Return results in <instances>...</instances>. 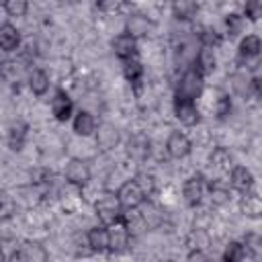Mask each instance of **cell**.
Listing matches in <instances>:
<instances>
[{"label": "cell", "mask_w": 262, "mask_h": 262, "mask_svg": "<svg viewBox=\"0 0 262 262\" xmlns=\"http://www.w3.org/2000/svg\"><path fill=\"white\" fill-rule=\"evenodd\" d=\"M205 90V74H201L196 68H188L178 84H176V92L174 98H182V100H196Z\"/></svg>", "instance_id": "obj_1"}, {"label": "cell", "mask_w": 262, "mask_h": 262, "mask_svg": "<svg viewBox=\"0 0 262 262\" xmlns=\"http://www.w3.org/2000/svg\"><path fill=\"white\" fill-rule=\"evenodd\" d=\"M94 213H96V217L102 225H111L119 217H123V205H121L117 192H108V190L102 192L94 201Z\"/></svg>", "instance_id": "obj_2"}, {"label": "cell", "mask_w": 262, "mask_h": 262, "mask_svg": "<svg viewBox=\"0 0 262 262\" xmlns=\"http://www.w3.org/2000/svg\"><path fill=\"white\" fill-rule=\"evenodd\" d=\"M106 227H108V252H113V254L125 252L129 248V242H131V225H129V219L123 215L115 223H111Z\"/></svg>", "instance_id": "obj_3"}, {"label": "cell", "mask_w": 262, "mask_h": 262, "mask_svg": "<svg viewBox=\"0 0 262 262\" xmlns=\"http://www.w3.org/2000/svg\"><path fill=\"white\" fill-rule=\"evenodd\" d=\"M117 196L123 205V209H139L145 201H147V194L141 190V186L131 178V180H125L119 188H117Z\"/></svg>", "instance_id": "obj_4"}, {"label": "cell", "mask_w": 262, "mask_h": 262, "mask_svg": "<svg viewBox=\"0 0 262 262\" xmlns=\"http://www.w3.org/2000/svg\"><path fill=\"white\" fill-rule=\"evenodd\" d=\"M63 174H66L68 184H72V186H76V188L86 186V184L90 182V178H92V170H90L88 162L82 160V158H72V160L66 164V172H63Z\"/></svg>", "instance_id": "obj_5"}, {"label": "cell", "mask_w": 262, "mask_h": 262, "mask_svg": "<svg viewBox=\"0 0 262 262\" xmlns=\"http://www.w3.org/2000/svg\"><path fill=\"white\" fill-rule=\"evenodd\" d=\"M205 192H207V184H205V176L203 174H192V176H188L184 180L182 196H184L188 207H199L203 203Z\"/></svg>", "instance_id": "obj_6"}, {"label": "cell", "mask_w": 262, "mask_h": 262, "mask_svg": "<svg viewBox=\"0 0 262 262\" xmlns=\"http://www.w3.org/2000/svg\"><path fill=\"white\" fill-rule=\"evenodd\" d=\"M12 258L14 260H20V262H47L49 260V252L45 250L43 244L33 242V239H27V242H23L16 248V252H14Z\"/></svg>", "instance_id": "obj_7"}, {"label": "cell", "mask_w": 262, "mask_h": 262, "mask_svg": "<svg viewBox=\"0 0 262 262\" xmlns=\"http://www.w3.org/2000/svg\"><path fill=\"white\" fill-rule=\"evenodd\" d=\"M174 115L184 127H194L201 123V111L196 108L194 100L174 98Z\"/></svg>", "instance_id": "obj_8"}, {"label": "cell", "mask_w": 262, "mask_h": 262, "mask_svg": "<svg viewBox=\"0 0 262 262\" xmlns=\"http://www.w3.org/2000/svg\"><path fill=\"white\" fill-rule=\"evenodd\" d=\"M166 151L174 160H182L192 151V141L182 131H172L166 139Z\"/></svg>", "instance_id": "obj_9"}, {"label": "cell", "mask_w": 262, "mask_h": 262, "mask_svg": "<svg viewBox=\"0 0 262 262\" xmlns=\"http://www.w3.org/2000/svg\"><path fill=\"white\" fill-rule=\"evenodd\" d=\"M151 31H154V23H151V18H147L145 14L133 12V14H129L127 20H125V33H129V35L135 37V39H143V37H147Z\"/></svg>", "instance_id": "obj_10"}, {"label": "cell", "mask_w": 262, "mask_h": 262, "mask_svg": "<svg viewBox=\"0 0 262 262\" xmlns=\"http://www.w3.org/2000/svg\"><path fill=\"white\" fill-rule=\"evenodd\" d=\"M229 186L239 194L250 192L254 188V174L246 166H233L229 170Z\"/></svg>", "instance_id": "obj_11"}, {"label": "cell", "mask_w": 262, "mask_h": 262, "mask_svg": "<svg viewBox=\"0 0 262 262\" xmlns=\"http://www.w3.org/2000/svg\"><path fill=\"white\" fill-rule=\"evenodd\" d=\"M113 51L121 61L137 57V39L131 37L129 33H121L113 39Z\"/></svg>", "instance_id": "obj_12"}, {"label": "cell", "mask_w": 262, "mask_h": 262, "mask_svg": "<svg viewBox=\"0 0 262 262\" xmlns=\"http://www.w3.org/2000/svg\"><path fill=\"white\" fill-rule=\"evenodd\" d=\"M94 139H96V145H98L102 151H108V149L117 147L121 135H119V129H117L113 123H102V125L96 127Z\"/></svg>", "instance_id": "obj_13"}, {"label": "cell", "mask_w": 262, "mask_h": 262, "mask_svg": "<svg viewBox=\"0 0 262 262\" xmlns=\"http://www.w3.org/2000/svg\"><path fill=\"white\" fill-rule=\"evenodd\" d=\"M151 151V141L145 133H133L127 141V156L137 160V162H143Z\"/></svg>", "instance_id": "obj_14"}, {"label": "cell", "mask_w": 262, "mask_h": 262, "mask_svg": "<svg viewBox=\"0 0 262 262\" xmlns=\"http://www.w3.org/2000/svg\"><path fill=\"white\" fill-rule=\"evenodd\" d=\"M51 113H53L55 121H59V123H66V121L72 119V115H74V102H72V98L63 90L55 92V96L51 98Z\"/></svg>", "instance_id": "obj_15"}, {"label": "cell", "mask_w": 262, "mask_h": 262, "mask_svg": "<svg viewBox=\"0 0 262 262\" xmlns=\"http://www.w3.org/2000/svg\"><path fill=\"white\" fill-rule=\"evenodd\" d=\"M96 119H94V115L92 113H88V111H78L76 115H74V119H72V129H74V133L76 135H80V137H90V135H94V131H96Z\"/></svg>", "instance_id": "obj_16"}, {"label": "cell", "mask_w": 262, "mask_h": 262, "mask_svg": "<svg viewBox=\"0 0 262 262\" xmlns=\"http://www.w3.org/2000/svg\"><path fill=\"white\" fill-rule=\"evenodd\" d=\"M86 244L92 252H108V227L106 225H94L86 233Z\"/></svg>", "instance_id": "obj_17"}, {"label": "cell", "mask_w": 262, "mask_h": 262, "mask_svg": "<svg viewBox=\"0 0 262 262\" xmlns=\"http://www.w3.org/2000/svg\"><path fill=\"white\" fill-rule=\"evenodd\" d=\"M239 213L250 219H260L262 217V196L256 192H244L239 196Z\"/></svg>", "instance_id": "obj_18"}, {"label": "cell", "mask_w": 262, "mask_h": 262, "mask_svg": "<svg viewBox=\"0 0 262 262\" xmlns=\"http://www.w3.org/2000/svg\"><path fill=\"white\" fill-rule=\"evenodd\" d=\"M194 68L201 72V74H213L215 68H217V55H215V49L213 47H207V45H201L196 57H194Z\"/></svg>", "instance_id": "obj_19"}, {"label": "cell", "mask_w": 262, "mask_h": 262, "mask_svg": "<svg viewBox=\"0 0 262 262\" xmlns=\"http://www.w3.org/2000/svg\"><path fill=\"white\" fill-rule=\"evenodd\" d=\"M20 45V31L12 23H2L0 25V47L10 53Z\"/></svg>", "instance_id": "obj_20"}, {"label": "cell", "mask_w": 262, "mask_h": 262, "mask_svg": "<svg viewBox=\"0 0 262 262\" xmlns=\"http://www.w3.org/2000/svg\"><path fill=\"white\" fill-rule=\"evenodd\" d=\"M199 12V2L196 0H172V14L176 20L188 23L196 16Z\"/></svg>", "instance_id": "obj_21"}, {"label": "cell", "mask_w": 262, "mask_h": 262, "mask_svg": "<svg viewBox=\"0 0 262 262\" xmlns=\"http://www.w3.org/2000/svg\"><path fill=\"white\" fill-rule=\"evenodd\" d=\"M239 59H256L262 53V39L258 35H246L239 41Z\"/></svg>", "instance_id": "obj_22"}, {"label": "cell", "mask_w": 262, "mask_h": 262, "mask_svg": "<svg viewBox=\"0 0 262 262\" xmlns=\"http://www.w3.org/2000/svg\"><path fill=\"white\" fill-rule=\"evenodd\" d=\"M29 88H31L33 94L43 96L49 90V74L41 68H33L31 74H29Z\"/></svg>", "instance_id": "obj_23"}, {"label": "cell", "mask_w": 262, "mask_h": 262, "mask_svg": "<svg viewBox=\"0 0 262 262\" xmlns=\"http://www.w3.org/2000/svg\"><path fill=\"white\" fill-rule=\"evenodd\" d=\"M27 131H29V127L23 121H16V123L10 125V129H8V147L12 151H20L23 149L25 139H27Z\"/></svg>", "instance_id": "obj_24"}, {"label": "cell", "mask_w": 262, "mask_h": 262, "mask_svg": "<svg viewBox=\"0 0 262 262\" xmlns=\"http://www.w3.org/2000/svg\"><path fill=\"white\" fill-rule=\"evenodd\" d=\"M211 168H215L217 172H229L233 168V158L225 147H215L209 156Z\"/></svg>", "instance_id": "obj_25"}, {"label": "cell", "mask_w": 262, "mask_h": 262, "mask_svg": "<svg viewBox=\"0 0 262 262\" xmlns=\"http://www.w3.org/2000/svg\"><path fill=\"white\" fill-rule=\"evenodd\" d=\"M209 199L213 207H223L231 201V186L225 184H211L209 186Z\"/></svg>", "instance_id": "obj_26"}, {"label": "cell", "mask_w": 262, "mask_h": 262, "mask_svg": "<svg viewBox=\"0 0 262 262\" xmlns=\"http://www.w3.org/2000/svg\"><path fill=\"white\" fill-rule=\"evenodd\" d=\"M123 76H125L129 82H133V84L141 82V78H143V66H141V61H139L137 57L123 61Z\"/></svg>", "instance_id": "obj_27"}, {"label": "cell", "mask_w": 262, "mask_h": 262, "mask_svg": "<svg viewBox=\"0 0 262 262\" xmlns=\"http://www.w3.org/2000/svg\"><path fill=\"white\" fill-rule=\"evenodd\" d=\"M143 209H141V213H139V217L143 219V223L147 225V227H158L160 223H162V213H160V209L154 205V203H143L141 205Z\"/></svg>", "instance_id": "obj_28"}, {"label": "cell", "mask_w": 262, "mask_h": 262, "mask_svg": "<svg viewBox=\"0 0 262 262\" xmlns=\"http://www.w3.org/2000/svg\"><path fill=\"white\" fill-rule=\"evenodd\" d=\"M246 254H248V252H246L244 242H229V244L225 246L221 258H223L225 262H239V260L246 258Z\"/></svg>", "instance_id": "obj_29"}, {"label": "cell", "mask_w": 262, "mask_h": 262, "mask_svg": "<svg viewBox=\"0 0 262 262\" xmlns=\"http://www.w3.org/2000/svg\"><path fill=\"white\" fill-rule=\"evenodd\" d=\"M244 25H246V16H242V14L231 12L225 16V31L229 37H237L244 31Z\"/></svg>", "instance_id": "obj_30"}, {"label": "cell", "mask_w": 262, "mask_h": 262, "mask_svg": "<svg viewBox=\"0 0 262 262\" xmlns=\"http://www.w3.org/2000/svg\"><path fill=\"white\" fill-rule=\"evenodd\" d=\"M27 10H29V0H4V12L8 16L20 18L27 14Z\"/></svg>", "instance_id": "obj_31"}, {"label": "cell", "mask_w": 262, "mask_h": 262, "mask_svg": "<svg viewBox=\"0 0 262 262\" xmlns=\"http://www.w3.org/2000/svg\"><path fill=\"white\" fill-rule=\"evenodd\" d=\"M244 16L252 23L262 18V0H246L244 2Z\"/></svg>", "instance_id": "obj_32"}, {"label": "cell", "mask_w": 262, "mask_h": 262, "mask_svg": "<svg viewBox=\"0 0 262 262\" xmlns=\"http://www.w3.org/2000/svg\"><path fill=\"white\" fill-rule=\"evenodd\" d=\"M199 39H201V45H207V47H213V49L221 43V35L213 27H203V31L199 33Z\"/></svg>", "instance_id": "obj_33"}, {"label": "cell", "mask_w": 262, "mask_h": 262, "mask_svg": "<svg viewBox=\"0 0 262 262\" xmlns=\"http://www.w3.org/2000/svg\"><path fill=\"white\" fill-rule=\"evenodd\" d=\"M133 180L141 186V190H143L147 196L154 194V190H156V178H154L151 174H147V172H137V174L133 176Z\"/></svg>", "instance_id": "obj_34"}, {"label": "cell", "mask_w": 262, "mask_h": 262, "mask_svg": "<svg viewBox=\"0 0 262 262\" xmlns=\"http://www.w3.org/2000/svg\"><path fill=\"white\" fill-rule=\"evenodd\" d=\"M244 246H246V252H248L250 256H254V258H262V237L250 233V235H246Z\"/></svg>", "instance_id": "obj_35"}, {"label": "cell", "mask_w": 262, "mask_h": 262, "mask_svg": "<svg viewBox=\"0 0 262 262\" xmlns=\"http://www.w3.org/2000/svg\"><path fill=\"white\" fill-rule=\"evenodd\" d=\"M229 111H231V98H229V94H219V98H217V102H215V115L219 117V119H225L227 115H229Z\"/></svg>", "instance_id": "obj_36"}, {"label": "cell", "mask_w": 262, "mask_h": 262, "mask_svg": "<svg viewBox=\"0 0 262 262\" xmlns=\"http://www.w3.org/2000/svg\"><path fill=\"white\" fill-rule=\"evenodd\" d=\"M16 211V203L8 196V194H4V199H2V205H0V213H2V219H8L12 213Z\"/></svg>", "instance_id": "obj_37"}, {"label": "cell", "mask_w": 262, "mask_h": 262, "mask_svg": "<svg viewBox=\"0 0 262 262\" xmlns=\"http://www.w3.org/2000/svg\"><path fill=\"white\" fill-rule=\"evenodd\" d=\"M252 90H254V94L258 98H262V74H258V76L252 78Z\"/></svg>", "instance_id": "obj_38"}, {"label": "cell", "mask_w": 262, "mask_h": 262, "mask_svg": "<svg viewBox=\"0 0 262 262\" xmlns=\"http://www.w3.org/2000/svg\"><path fill=\"white\" fill-rule=\"evenodd\" d=\"M96 6L100 10H113L117 6V0H96Z\"/></svg>", "instance_id": "obj_39"}]
</instances>
